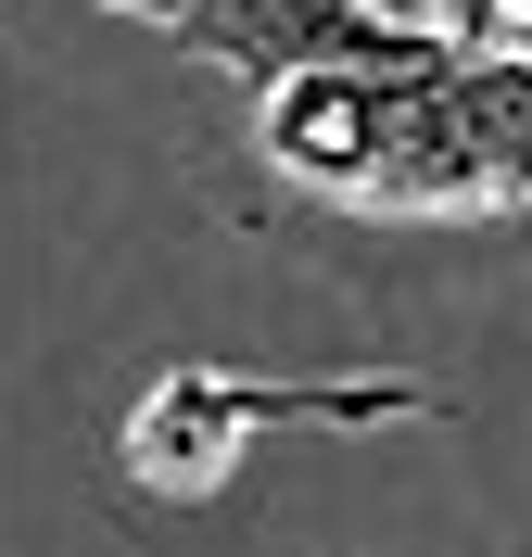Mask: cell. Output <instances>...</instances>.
<instances>
[{
  "label": "cell",
  "mask_w": 532,
  "mask_h": 557,
  "mask_svg": "<svg viewBox=\"0 0 532 557\" xmlns=\"http://www.w3.org/2000/svg\"><path fill=\"white\" fill-rule=\"evenodd\" d=\"M177 38L228 64L267 102L292 76H393V89H419V76L457 64V26H431V13H381V0H190Z\"/></svg>",
  "instance_id": "cell-1"
},
{
  "label": "cell",
  "mask_w": 532,
  "mask_h": 557,
  "mask_svg": "<svg viewBox=\"0 0 532 557\" xmlns=\"http://www.w3.org/2000/svg\"><path fill=\"white\" fill-rule=\"evenodd\" d=\"M355 215H520L507 203V165L482 152V127L457 102V64L393 102V152H381V177H368Z\"/></svg>",
  "instance_id": "cell-2"
},
{
  "label": "cell",
  "mask_w": 532,
  "mask_h": 557,
  "mask_svg": "<svg viewBox=\"0 0 532 557\" xmlns=\"http://www.w3.org/2000/svg\"><path fill=\"white\" fill-rule=\"evenodd\" d=\"M393 102H406L393 76H292V89L253 102V139H267L280 177H305L330 203H368V177L393 152Z\"/></svg>",
  "instance_id": "cell-3"
},
{
  "label": "cell",
  "mask_w": 532,
  "mask_h": 557,
  "mask_svg": "<svg viewBox=\"0 0 532 557\" xmlns=\"http://www.w3.org/2000/svg\"><path fill=\"white\" fill-rule=\"evenodd\" d=\"M228 456H242V406H228V368H165L127 418V482L140 494H215L228 482Z\"/></svg>",
  "instance_id": "cell-4"
},
{
  "label": "cell",
  "mask_w": 532,
  "mask_h": 557,
  "mask_svg": "<svg viewBox=\"0 0 532 557\" xmlns=\"http://www.w3.org/2000/svg\"><path fill=\"white\" fill-rule=\"evenodd\" d=\"M102 13H140V26H177V13H190V0H102Z\"/></svg>",
  "instance_id": "cell-5"
}]
</instances>
